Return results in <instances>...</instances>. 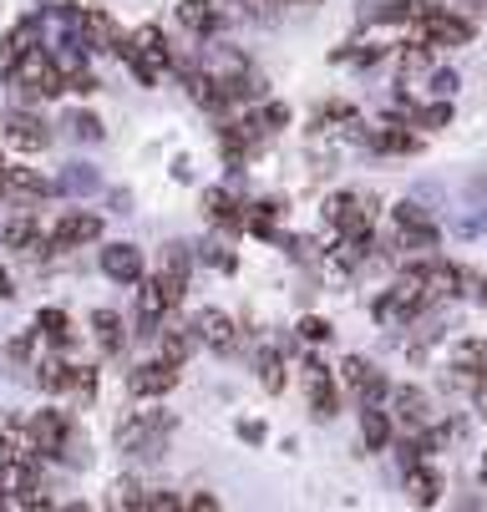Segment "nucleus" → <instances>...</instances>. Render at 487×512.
Masks as SVG:
<instances>
[{
  "mask_svg": "<svg viewBox=\"0 0 487 512\" xmlns=\"http://www.w3.org/2000/svg\"><path fill=\"white\" fill-rule=\"evenodd\" d=\"M366 142L376 153H422V132H406V127H376Z\"/></svg>",
  "mask_w": 487,
  "mask_h": 512,
  "instance_id": "20",
  "label": "nucleus"
},
{
  "mask_svg": "<svg viewBox=\"0 0 487 512\" xmlns=\"http://www.w3.org/2000/svg\"><path fill=\"white\" fill-rule=\"evenodd\" d=\"M11 77H16L21 92H36V97H56V92H66L61 66H56L41 46H31V51H21V56L11 61Z\"/></svg>",
  "mask_w": 487,
  "mask_h": 512,
  "instance_id": "2",
  "label": "nucleus"
},
{
  "mask_svg": "<svg viewBox=\"0 0 487 512\" xmlns=\"http://www.w3.org/2000/svg\"><path fill=\"white\" fill-rule=\"evenodd\" d=\"M340 411V391H335V381L325 376V371H310V416L315 421H330Z\"/></svg>",
  "mask_w": 487,
  "mask_h": 512,
  "instance_id": "19",
  "label": "nucleus"
},
{
  "mask_svg": "<svg viewBox=\"0 0 487 512\" xmlns=\"http://www.w3.org/2000/svg\"><path fill=\"white\" fill-rule=\"evenodd\" d=\"M340 381H345V386H351V391L361 396V406H371V401L386 391V376L376 371V365H366L361 355H351V360L340 365Z\"/></svg>",
  "mask_w": 487,
  "mask_h": 512,
  "instance_id": "12",
  "label": "nucleus"
},
{
  "mask_svg": "<svg viewBox=\"0 0 487 512\" xmlns=\"http://www.w3.org/2000/svg\"><path fill=\"white\" fill-rule=\"evenodd\" d=\"M153 335H158V355L173 360V365H183V360L193 355V345H198V330L183 325V320H168V325H158Z\"/></svg>",
  "mask_w": 487,
  "mask_h": 512,
  "instance_id": "15",
  "label": "nucleus"
},
{
  "mask_svg": "<svg viewBox=\"0 0 487 512\" xmlns=\"http://www.w3.org/2000/svg\"><path fill=\"white\" fill-rule=\"evenodd\" d=\"M183 507H193V512H214V507H219V497H214V492H198V497H188Z\"/></svg>",
  "mask_w": 487,
  "mask_h": 512,
  "instance_id": "37",
  "label": "nucleus"
},
{
  "mask_svg": "<svg viewBox=\"0 0 487 512\" xmlns=\"http://www.w3.org/2000/svg\"><path fill=\"white\" fill-rule=\"evenodd\" d=\"M92 335H97L102 355H122V345H127V335H122V315H117V310H97V315H92Z\"/></svg>",
  "mask_w": 487,
  "mask_h": 512,
  "instance_id": "21",
  "label": "nucleus"
},
{
  "mask_svg": "<svg viewBox=\"0 0 487 512\" xmlns=\"http://www.w3.org/2000/svg\"><path fill=\"white\" fill-rule=\"evenodd\" d=\"M0 193L6 198H16V203H36V198H46L51 193V183L36 173V168H0Z\"/></svg>",
  "mask_w": 487,
  "mask_h": 512,
  "instance_id": "11",
  "label": "nucleus"
},
{
  "mask_svg": "<svg viewBox=\"0 0 487 512\" xmlns=\"http://www.w3.org/2000/svg\"><path fill=\"white\" fill-rule=\"evenodd\" d=\"M102 239V218L97 213H61L56 229L46 234L51 249H82V244H97Z\"/></svg>",
  "mask_w": 487,
  "mask_h": 512,
  "instance_id": "6",
  "label": "nucleus"
},
{
  "mask_svg": "<svg viewBox=\"0 0 487 512\" xmlns=\"http://www.w3.org/2000/svg\"><path fill=\"white\" fill-rule=\"evenodd\" d=\"M482 477H487V457H482Z\"/></svg>",
  "mask_w": 487,
  "mask_h": 512,
  "instance_id": "40",
  "label": "nucleus"
},
{
  "mask_svg": "<svg viewBox=\"0 0 487 512\" xmlns=\"http://www.w3.org/2000/svg\"><path fill=\"white\" fill-rule=\"evenodd\" d=\"M102 274L112 284H137L143 279V249L137 244H107L102 249Z\"/></svg>",
  "mask_w": 487,
  "mask_h": 512,
  "instance_id": "10",
  "label": "nucleus"
},
{
  "mask_svg": "<svg viewBox=\"0 0 487 512\" xmlns=\"http://www.w3.org/2000/svg\"><path fill=\"white\" fill-rule=\"evenodd\" d=\"M259 132H274V127H290V107H280V102H269V107H259V117H249Z\"/></svg>",
  "mask_w": 487,
  "mask_h": 512,
  "instance_id": "30",
  "label": "nucleus"
},
{
  "mask_svg": "<svg viewBox=\"0 0 487 512\" xmlns=\"http://www.w3.org/2000/svg\"><path fill=\"white\" fill-rule=\"evenodd\" d=\"M239 436H244V442H264V426L259 421H239Z\"/></svg>",
  "mask_w": 487,
  "mask_h": 512,
  "instance_id": "38",
  "label": "nucleus"
},
{
  "mask_svg": "<svg viewBox=\"0 0 487 512\" xmlns=\"http://www.w3.org/2000/svg\"><path fill=\"white\" fill-rule=\"evenodd\" d=\"M21 426H26V436H31L36 457H61L66 442H72V416H66V411H36V416H26Z\"/></svg>",
  "mask_w": 487,
  "mask_h": 512,
  "instance_id": "4",
  "label": "nucleus"
},
{
  "mask_svg": "<svg viewBox=\"0 0 487 512\" xmlns=\"http://www.w3.org/2000/svg\"><path fill=\"white\" fill-rule=\"evenodd\" d=\"M411 26H416V41H427V46H467V41L477 36L472 21H462V16L447 11V6H427V0H416Z\"/></svg>",
  "mask_w": 487,
  "mask_h": 512,
  "instance_id": "1",
  "label": "nucleus"
},
{
  "mask_svg": "<svg viewBox=\"0 0 487 512\" xmlns=\"http://www.w3.org/2000/svg\"><path fill=\"white\" fill-rule=\"evenodd\" d=\"M36 381L46 386V391H72V376H77V365H66V360H41L36 365Z\"/></svg>",
  "mask_w": 487,
  "mask_h": 512,
  "instance_id": "27",
  "label": "nucleus"
},
{
  "mask_svg": "<svg viewBox=\"0 0 487 512\" xmlns=\"http://www.w3.org/2000/svg\"><path fill=\"white\" fill-rule=\"evenodd\" d=\"M31 41H36V26H31V21H21V26L6 36V61H16L21 51H31Z\"/></svg>",
  "mask_w": 487,
  "mask_h": 512,
  "instance_id": "31",
  "label": "nucleus"
},
{
  "mask_svg": "<svg viewBox=\"0 0 487 512\" xmlns=\"http://www.w3.org/2000/svg\"><path fill=\"white\" fill-rule=\"evenodd\" d=\"M36 335H46L51 345H66L72 340V320H66V310H36Z\"/></svg>",
  "mask_w": 487,
  "mask_h": 512,
  "instance_id": "25",
  "label": "nucleus"
},
{
  "mask_svg": "<svg viewBox=\"0 0 487 512\" xmlns=\"http://www.w3.org/2000/svg\"><path fill=\"white\" fill-rule=\"evenodd\" d=\"M203 203H208V213H214L219 218V224H229V229H244V208L224 193V188H208L203 193Z\"/></svg>",
  "mask_w": 487,
  "mask_h": 512,
  "instance_id": "24",
  "label": "nucleus"
},
{
  "mask_svg": "<svg viewBox=\"0 0 487 512\" xmlns=\"http://www.w3.org/2000/svg\"><path fill=\"white\" fill-rule=\"evenodd\" d=\"M391 213H396V239L406 249H437V224L416 203H396Z\"/></svg>",
  "mask_w": 487,
  "mask_h": 512,
  "instance_id": "7",
  "label": "nucleus"
},
{
  "mask_svg": "<svg viewBox=\"0 0 487 512\" xmlns=\"http://www.w3.org/2000/svg\"><path fill=\"white\" fill-rule=\"evenodd\" d=\"M6 142H11V148H21V153H41L46 142H51V132H46L41 117H31V112H11V117H6Z\"/></svg>",
  "mask_w": 487,
  "mask_h": 512,
  "instance_id": "13",
  "label": "nucleus"
},
{
  "mask_svg": "<svg viewBox=\"0 0 487 512\" xmlns=\"http://www.w3.org/2000/svg\"><path fill=\"white\" fill-rule=\"evenodd\" d=\"M482 365H487V340H462V345H452V371L477 376Z\"/></svg>",
  "mask_w": 487,
  "mask_h": 512,
  "instance_id": "26",
  "label": "nucleus"
},
{
  "mask_svg": "<svg viewBox=\"0 0 487 512\" xmlns=\"http://www.w3.org/2000/svg\"><path fill=\"white\" fill-rule=\"evenodd\" d=\"M11 295H16V289H11V279H6V274H0V300H11Z\"/></svg>",
  "mask_w": 487,
  "mask_h": 512,
  "instance_id": "39",
  "label": "nucleus"
},
{
  "mask_svg": "<svg viewBox=\"0 0 487 512\" xmlns=\"http://www.w3.org/2000/svg\"><path fill=\"white\" fill-rule=\"evenodd\" d=\"M0 244L16 249V254H46V249H51L46 234H41V218H36V213H16L11 224L0 229Z\"/></svg>",
  "mask_w": 487,
  "mask_h": 512,
  "instance_id": "9",
  "label": "nucleus"
},
{
  "mask_svg": "<svg viewBox=\"0 0 487 512\" xmlns=\"http://www.w3.org/2000/svg\"><path fill=\"white\" fill-rule=\"evenodd\" d=\"M117 507H137V502H143V492H137L132 482H117V497H112Z\"/></svg>",
  "mask_w": 487,
  "mask_h": 512,
  "instance_id": "35",
  "label": "nucleus"
},
{
  "mask_svg": "<svg viewBox=\"0 0 487 512\" xmlns=\"http://www.w3.org/2000/svg\"><path fill=\"white\" fill-rule=\"evenodd\" d=\"M102 82L92 77V71H72V77H66V92H82V97H92Z\"/></svg>",
  "mask_w": 487,
  "mask_h": 512,
  "instance_id": "34",
  "label": "nucleus"
},
{
  "mask_svg": "<svg viewBox=\"0 0 487 512\" xmlns=\"http://www.w3.org/2000/svg\"><path fill=\"white\" fill-rule=\"evenodd\" d=\"M259 386H264L269 396H280V391H285V360L274 355V350L259 355Z\"/></svg>",
  "mask_w": 487,
  "mask_h": 512,
  "instance_id": "28",
  "label": "nucleus"
},
{
  "mask_svg": "<svg viewBox=\"0 0 487 512\" xmlns=\"http://www.w3.org/2000/svg\"><path fill=\"white\" fill-rule=\"evenodd\" d=\"M137 507H148V512H178L183 502H178L173 492H148V497H143V502H137Z\"/></svg>",
  "mask_w": 487,
  "mask_h": 512,
  "instance_id": "33",
  "label": "nucleus"
},
{
  "mask_svg": "<svg viewBox=\"0 0 487 512\" xmlns=\"http://www.w3.org/2000/svg\"><path fill=\"white\" fill-rule=\"evenodd\" d=\"M406 497H411L416 507H437V502H442V477H437L427 462H411V467H406Z\"/></svg>",
  "mask_w": 487,
  "mask_h": 512,
  "instance_id": "17",
  "label": "nucleus"
},
{
  "mask_svg": "<svg viewBox=\"0 0 487 512\" xmlns=\"http://www.w3.org/2000/svg\"><path fill=\"white\" fill-rule=\"evenodd\" d=\"M447 122H452V102H447V97L416 112V127H427V132H437V127H447Z\"/></svg>",
  "mask_w": 487,
  "mask_h": 512,
  "instance_id": "29",
  "label": "nucleus"
},
{
  "mask_svg": "<svg viewBox=\"0 0 487 512\" xmlns=\"http://www.w3.org/2000/svg\"><path fill=\"white\" fill-rule=\"evenodd\" d=\"M72 127H77L82 137H102V122H97V117H87V112H77V117H72Z\"/></svg>",
  "mask_w": 487,
  "mask_h": 512,
  "instance_id": "36",
  "label": "nucleus"
},
{
  "mask_svg": "<svg viewBox=\"0 0 487 512\" xmlns=\"http://www.w3.org/2000/svg\"><path fill=\"white\" fill-rule=\"evenodd\" d=\"M127 41H132L137 51H143V56H148L153 66H168V36H163L158 26H137V31H132Z\"/></svg>",
  "mask_w": 487,
  "mask_h": 512,
  "instance_id": "23",
  "label": "nucleus"
},
{
  "mask_svg": "<svg viewBox=\"0 0 487 512\" xmlns=\"http://www.w3.org/2000/svg\"><path fill=\"white\" fill-rule=\"evenodd\" d=\"M396 411L406 416V436H411L416 426H427V421H432V411H427V396L416 391V386H401V391H396Z\"/></svg>",
  "mask_w": 487,
  "mask_h": 512,
  "instance_id": "22",
  "label": "nucleus"
},
{
  "mask_svg": "<svg viewBox=\"0 0 487 512\" xmlns=\"http://www.w3.org/2000/svg\"><path fill=\"white\" fill-rule=\"evenodd\" d=\"M193 330H198V340L214 350V355H234V350H239V325H234V315H224V310H203V315L193 320Z\"/></svg>",
  "mask_w": 487,
  "mask_h": 512,
  "instance_id": "8",
  "label": "nucleus"
},
{
  "mask_svg": "<svg viewBox=\"0 0 487 512\" xmlns=\"http://www.w3.org/2000/svg\"><path fill=\"white\" fill-rule=\"evenodd\" d=\"M178 386V365L173 360H143V365H132L127 371V391L132 396H143V401H158V396H168Z\"/></svg>",
  "mask_w": 487,
  "mask_h": 512,
  "instance_id": "5",
  "label": "nucleus"
},
{
  "mask_svg": "<svg viewBox=\"0 0 487 512\" xmlns=\"http://www.w3.org/2000/svg\"><path fill=\"white\" fill-rule=\"evenodd\" d=\"M77 21H82V41H87V46H97V51H112V46H117V36H122V31H117V21L97 6V0L77 11Z\"/></svg>",
  "mask_w": 487,
  "mask_h": 512,
  "instance_id": "14",
  "label": "nucleus"
},
{
  "mask_svg": "<svg viewBox=\"0 0 487 512\" xmlns=\"http://www.w3.org/2000/svg\"><path fill=\"white\" fill-rule=\"evenodd\" d=\"M391 436H396L391 416H386L376 401L361 406V452H386V447H391Z\"/></svg>",
  "mask_w": 487,
  "mask_h": 512,
  "instance_id": "16",
  "label": "nucleus"
},
{
  "mask_svg": "<svg viewBox=\"0 0 487 512\" xmlns=\"http://www.w3.org/2000/svg\"><path fill=\"white\" fill-rule=\"evenodd\" d=\"M148 284L158 289L163 310L173 315V310L188 300V249H183V244H168V254H163V264H158V274H153Z\"/></svg>",
  "mask_w": 487,
  "mask_h": 512,
  "instance_id": "3",
  "label": "nucleus"
},
{
  "mask_svg": "<svg viewBox=\"0 0 487 512\" xmlns=\"http://www.w3.org/2000/svg\"><path fill=\"white\" fill-rule=\"evenodd\" d=\"M178 26H188L193 36L219 31V0H183V6H178Z\"/></svg>",
  "mask_w": 487,
  "mask_h": 512,
  "instance_id": "18",
  "label": "nucleus"
},
{
  "mask_svg": "<svg viewBox=\"0 0 487 512\" xmlns=\"http://www.w3.org/2000/svg\"><path fill=\"white\" fill-rule=\"evenodd\" d=\"M300 340H310V345H325V340H330V320H320V315H305V320H300Z\"/></svg>",
  "mask_w": 487,
  "mask_h": 512,
  "instance_id": "32",
  "label": "nucleus"
}]
</instances>
